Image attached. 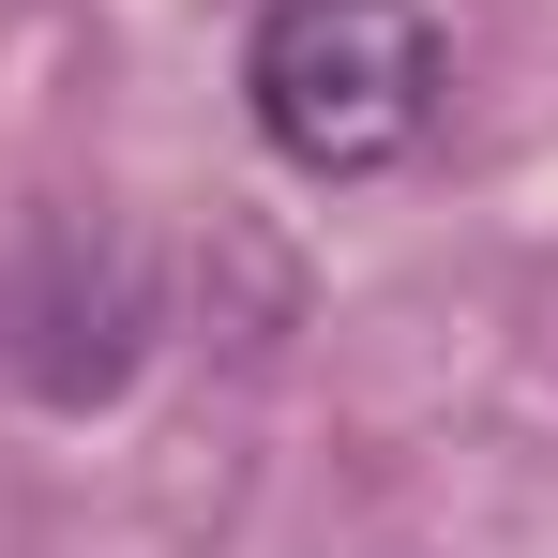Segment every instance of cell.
<instances>
[{"label":"cell","instance_id":"6da1fadb","mask_svg":"<svg viewBox=\"0 0 558 558\" xmlns=\"http://www.w3.org/2000/svg\"><path fill=\"white\" fill-rule=\"evenodd\" d=\"M242 106L287 167L363 182L438 121V15L423 0H272L242 46Z\"/></svg>","mask_w":558,"mask_h":558},{"label":"cell","instance_id":"7a4b0ae2","mask_svg":"<svg viewBox=\"0 0 558 558\" xmlns=\"http://www.w3.org/2000/svg\"><path fill=\"white\" fill-rule=\"evenodd\" d=\"M167 332V272L121 211H31L15 272H0V377L31 408H121Z\"/></svg>","mask_w":558,"mask_h":558}]
</instances>
